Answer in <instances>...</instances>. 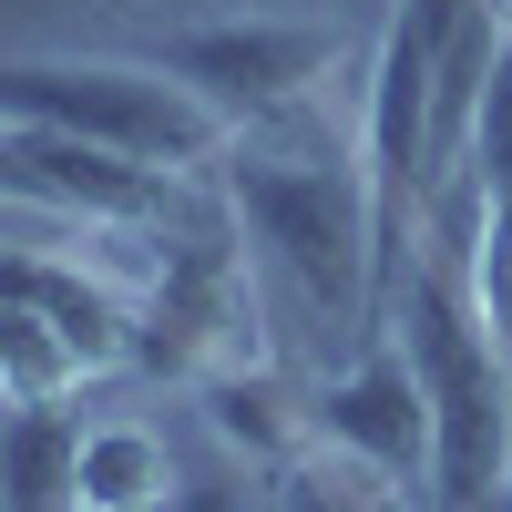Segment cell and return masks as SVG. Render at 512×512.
Here are the masks:
<instances>
[{
  "instance_id": "obj_9",
  "label": "cell",
  "mask_w": 512,
  "mask_h": 512,
  "mask_svg": "<svg viewBox=\"0 0 512 512\" xmlns=\"http://www.w3.org/2000/svg\"><path fill=\"white\" fill-rule=\"evenodd\" d=\"M205 431H216L246 472H297V461H318L328 441H318V400H297L287 379H277V359L267 369H226V379H205Z\"/></svg>"
},
{
  "instance_id": "obj_3",
  "label": "cell",
  "mask_w": 512,
  "mask_h": 512,
  "mask_svg": "<svg viewBox=\"0 0 512 512\" xmlns=\"http://www.w3.org/2000/svg\"><path fill=\"white\" fill-rule=\"evenodd\" d=\"M0 113L11 123H52V134H82V144H113L154 164V175H216V164L236 154V123L195 93V82H175L164 62H62V52H11V72H0Z\"/></svg>"
},
{
  "instance_id": "obj_15",
  "label": "cell",
  "mask_w": 512,
  "mask_h": 512,
  "mask_svg": "<svg viewBox=\"0 0 512 512\" xmlns=\"http://www.w3.org/2000/svg\"><path fill=\"white\" fill-rule=\"evenodd\" d=\"M256 482H267V472H246V482H236V472L185 482V492H175V512H256Z\"/></svg>"
},
{
  "instance_id": "obj_14",
  "label": "cell",
  "mask_w": 512,
  "mask_h": 512,
  "mask_svg": "<svg viewBox=\"0 0 512 512\" xmlns=\"http://www.w3.org/2000/svg\"><path fill=\"white\" fill-rule=\"evenodd\" d=\"M472 175L492 205H512V52L492 72V103H482V134H472Z\"/></svg>"
},
{
  "instance_id": "obj_11",
  "label": "cell",
  "mask_w": 512,
  "mask_h": 512,
  "mask_svg": "<svg viewBox=\"0 0 512 512\" xmlns=\"http://www.w3.org/2000/svg\"><path fill=\"white\" fill-rule=\"evenodd\" d=\"M11 512H82V420L72 410L11 420Z\"/></svg>"
},
{
  "instance_id": "obj_8",
  "label": "cell",
  "mask_w": 512,
  "mask_h": 512,
  "mask_svg": "<svg viewBox=\"0 0 512 512\" xmlns=\"http://www.w3.org/2000/svg\"><path fill=\"white\" fill-rule=\"evenodd\" d=\"M11 297H21V308H41L93 369L134 359V338H144V297L113 287V277H93L82 256H52V246H21V256H11Z\"/></svg>"
},
{
  "instance_id": "obj_10",
  "label": "cell",
  "mask_w": 512,
  "mask_h": 512,
  "mask_svg": "<svg viewBox=\"0 0 512 512\" xmlns=\"http://www.w3.org/2000/svg\"><path fill=\"white\" fill-rule=\"evenodd\" d=\"M175 451L144 420H103L82 431V512H123V502H175Z\"/></svg>"
},
{
  "instance_id": "obj_4",
  "label": "cell",
  "mask_w": 512,
  "mask_h": 512,
  "mask_svg": "<svg viewBox=\"0 0 512 512\" xmlns=\"http://www.w3.org/2000/svg\"><path fill=\"white\" fill-rule=\"evenodd\" d=\"M144 62L195 82L236 134L287 123L297 103L328 93V72L349 62V21L338 11H226V21H175L144 41Z\"/></svg>"
},
{
  "instance_id": "obj_12",
  "label": "cell",
  "mask_w": 512,
  "mask_h": 512,
  "mask_svg": "<svg viewBox=\"0 0 512 512\" xmlns=\"http://www.w3.org/2000/svg\"><path fill=\"white\" fill-rule=\"evenodd\" d=\"M0 359H11V410H62V390L93 379V359H82L41 308H21V297H11V318H0Z\"/></svg>"
},
{
  "instance_id": "obj_7",
  "label": "cell",
  "mask_w": 512,
  "mask_h": 512,
  "mask_svg": "<svg viewBox=\"0 0 512 512\" xmlns=\"http://www.w3.org/2000/svg\"><path fill=\"white\" fill-rule=\"evenodd\" d=\"M318 441L349 451L359 472H379V482L431 502V390H420V369H410V349L390 328L318 390Z\"/></svg>"
},
{
  "instance_id": "obj_17",
  "label": "cell",
  "mask_w": 512,
  "mask_h": 512,
  "mask_svg": "<svg viewBox=\"0 0 512 512\" xmlns=\"http://www.w3.org/2000/svg\"><path fill=\"white\" fill-rule=\"evenodd\" d=\"M461 512H512V492H502V502H461Z\"/></svg>"
},
{
  "instance_id": "obj_5",
  "label": "cell",
  "mask_w": 512,
  "mask_h": 512,
  "mask_svg": "<svg viewBox=\"0 0 512 512\" xmlns=\"http://www.w3.org/2000/svg\"><path fill=\"white\" fill-rule=\"evenodd\" d=\"M246 226H185L164 236V277L144 297V338H134V369L154 379H205L226 369H267V338H256V277H246Z\"/></svg>"
},
{
  "instance_id": "obj_18",
  "label": "cell",
  "mask_w": 512,
  "mask_h": 512,
  "mask_svg": "<svg viewBox=\"0 0 512 512\" xmlns=\"http://www.w3.org/2000/svg\"><path fill=\"white\" fill-rule=\"evenodd\" d=\"M123 512H175V502H123Z\"/></svg>"
},
{
  "instance_id": "obj_6",
  "label": "cell",
  "mask_w": 512,
  "mask_h": 512,
  "mask_svg": "<svg viewBox=\"0 0 512 512\" xmlns=\"http://www.w3.org/2000/svg\"><path fill=\"white\" fill-rule=\"evenodd\" d=\"M0 185H11L21 216H62V226H123V236H164V185L154 164L52 134V123H11L0 134Z\"/></svg>"
},
{
  "instance_id": "obj_16",
  "label": "cell",
  "mask_w": 512,
  "mask_h": 512,
  "mask_svg": "<svg viewBox=\"0 0 512 512\" xmlns=\"http://www.w3.org/2000/svg\"><path fill=\"white\" fill-rule=\"evenodd\" d=\"M11 11H82V21H144V11H185V0H11Z\"/></svg>"
},
{
  "instance_id": "obj_2",
  "label": "cell",
  "mask_w": 512,
  "mask_h": 512,
  "mask_svg": "<svg viewBox=\"0 0 512 512\" xmlns=\"http://www.w3.org/2000/svg\"><path fill=\"white\" fill-rule=\"evenodd\" d=\"M390 338L431 390V512L512 492V349L472 308V277L410 267L390 297Z\"/></svg>"
},
{
  "instance_id": "obj_1",
  "label": "cell",
  "mask_w": 512,
  "mask_h": 512,
  "mask_svg": "<svg viewBox=\"0 0 512 512\" xmlns=\"http://www.w3.org/2000/svg\"><path fill=\"white\" fill-rule=\"evenodd\" d=\"M226 216L246 226L256 256H277L318 318L379 338L390 328V216H379V175L359 123H318V103H297L287 123L236 134V154L216 164Z\"/></svg>"
},
{
  "instance_id": "obj_13",
  "label": "cell",
  "mask_w": 512,
  "mask_h": 512,
  "mask_svg": "<svg viewBox=\"0 0 512 512\" xmlns=\"http://www.w3.org/2000/svg\"><path fill=\"white\" fill-rule=\"evenodd\" d=\"M410 502H420V492L359 472L349 451H318V461H297V472L267 482V512H410Z\"/></svg>"
}]
</instances>
